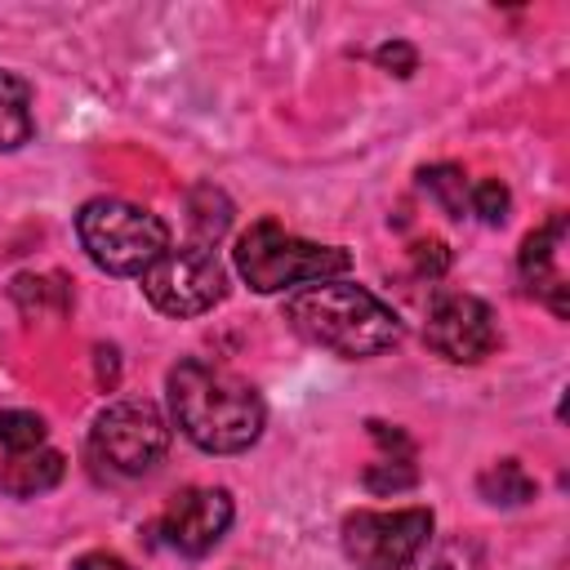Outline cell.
<instances>
[{"label":"cell","mask_w":570,"mask_h":570,"mask_svg":"<svg viewBox=\"0 0 570 570\" xmlns=\"http://www.w3.org/2000/svg\"><path fill=\"white\" fill-rule=\"evenodd\" d=\"M165 392L178 432L205 454H240L263 436L267 423L263 396L223 365L183 356L169 370Z\"/></svg>","instance_id":"cell-1"},{"label":"cell","mask_w":570,"mask_h":570,"mask_svg":"<svg viewBox=\"0 0 570 570\" xmlns=\"http://www.w3.org/2000/svg\"><path fill=\"white\" fill-rule=\"evenodd\" d=\"M285 321L298 338L347 361H365L401 343V316L352 281H316L294 289L285 298Z\"/></svg>","instance_id":"cell-2"},{"label":"cell","mask_w":570,"mask_h":570,"mask_svg":"<svg viewBox=\"0 0 570 570\" xmlns=\"http://www.w3.org/2000/svg\"><path fill=\"white\" fill-rule=\"evenodd\" d=\"M352 267V254L343 245H316L294 232H285L276 218L249 223V232L236 240V272L258 294H281L294 285L334 281Z\"/></svg>","instance_id":"cell-3"},{"label":"cell","mask_w":570,"mask_h":570,"mask_svg":"<svg viewBox=\"0 0 570 570\" xmlns=\"http://www.w3.org/2000/svg\"><path fill=\"white\" fill-rule=\"evenodd\" d=\"M76 236L80 249L94 258V267H102L107 276H142L169 249L165 218L120 196L85 200L76 214Z\"/></svg>","instance_id":"cell-4"},{"label":"cell","mask_w":570,"mask_h":570,"mask_svg":"<svg viewBox=\"0 0 570 570\" xmlns=\"http://www.w3.org/2000/svg\"><path fill=\"white\" fill-rule=\"evenodd\" d=\"M169 450V423L151 401H111L89 428V459L111 476H142Z\"/></svg>","instance_id":"cell-5"},{"label":"cell","mask_w":570,"mask_h":570,"mask_svg":"<svg viewBox=\"0 0 570 570\" xmlns=\"http://www.w3.org/2000/svg\"><path fill=\"white\" fill-rule=\"evenodd\" d=\"M343 557L356 570H410L432 543L428 508H392V512H347L338 525Z\"/></svg>","instance_id":"cell-6"},{"label":"cell","mask_w":570,"mask_h":570,"mask_svg":"<svg viewBox=\"0 0 570 570\" xmlns=\"http://www.w3.org/2000/svg\"><path fill=\"white\" fill-rule=\"evenodd\" d=\"M142 294L156 312L165 316H205L227 298V272L214 249L205 245H183L165 249L147 272H142Z\"/></svg>","instance_id":"cell-7"},{"label":"cell","mask_w":570,"mask_h":570,"mask_svg":"<svg viewBox=\"0 0 570 570\" xmlns=\"http://www.w3.org/2000/svg\"><path fill=\"white\" fill-rule=\"evenodd\" d=\"M423 343L445 356L450 365H476L494 352L499 343V325L485 298L476 294H459L445 289L428 303V321H423Z\"/></svg>","instance_id":"cell-8"},{"label":"cell","mask_w":570,"mask_h":570,"mask_svg":"<svg viewBox=\"0 0 570 570\" xmlns=\"http://www.w3.org/2000/svg\"><path fill=\"white\" fill-rule=\"evenodd\" d=\"M232 517H236V503L223 485H191V490L169 499V508L156 521V534L169 552L205 557L232 530Z\"/></svg>","instance_id":"cell-9"},{"label":"cell","mask_w":570,"mask_h":570,"mask_svg":"<svg viewBox=\"0 0 570 570\" xmlns=\"http://www.w3.org/2000/svg\"><path fill=\"white\" fill-rule=\"evenodd\" d=\"M566 236H570V223L566 214H552L543 227H534L525 240H521V254H517V272H521V285L525 294H534L552 316H570V281H566Z\"/></svg>","instance_id":"cell-10"},{"label":"cell","mask_w":570,"mask_h":570,"mask_svg":"<svg viewBox=\"0 0 570 570\" xmlns=\"http://www.w3.org/2000/svg\"><path fill=\"white\" fill-rule=\"evenodd\" d=\"M62 472H67V463L49 445L27 450V454H0V490L13 499H36V494L53 490L62 481Z\"/></svg>","instance_id":"cell-11"},{"label":"cell","mask_w":570,"mask_h":570,"mask_svg":"<svg viewBox=\"0 0 570 570\" xmlns=\"http://www.w3.org/2000/svg\"><path fill=\"white\" fill-rule=\"evenodd\" d=\"M36 134L31 85L13 71H0V151H18Z\"/></svg>","instance_id":"cell-12"},{"label":"cell","mask_w":570,"mask_h":570,"mask_svg":"<svg viewBox=\"0 0 570 570\" xmlns=\"http://www.w3.org/2000/svg\"><path fill=\"white\" fill-rule=\"evenodd\" d=\"M187 227H191V245H214L227 227H232V200L227 191H218L214 183H196L187 191Z\"/></svg>","instance_id":"cell-13"},{"label":"cell","mask_w":570,"mask_h":570,"mask_svg":"<svg viewBox=\"0 0 570 570\" xmlns=\"http://www.w3.org/2000/svg\"><path fill=\"white\" fill-rule=\"evenodd\" d=\"M534 476L521 468V459H499V463H490L481 476H476V494L485 499V503H494V508H521V503H530L534 499Z\"/></svg>","instance_id":"cell-14"},{"label":"cell","mask_w":570,"mask_h":570,"mask_svg":"<svg viewBox=\"0 0 570 570\" xmlns=\"http://www.w3.org/2000/svg\"><path fill=\"white\" fill-rule=\"evenodd\" d=\"M419 191L441 209V214H450V218H468V191H472V183H468V174L459 169V165H423L419 169Z\"/></svg>","instance_id":"cell-15"},{"label":"cell","mask_w":570,"mask_h":570,"mask_svg":"<svg viewBox=\"0 0 570 570\" xmlns=\"http://www.w3.org/2000/svg\"><path fill=\"white\" fill-rule=\"evenodd\" d=\"M9 294H13V303L27 316H62L71 307V285L62 276H31V272H22V276H13Z\"/></svg>","instance_id":"cell-16"},{"label":"cell","mask_w":570,"mask_h":570,"mask_svg":"<svg viewBox=\"0 0 570 570\" xmlns=\"http://www.w3.org/2000/svg\"><path fill=\"white\" fill-rule=\"evenodd\" d=\"M49 436L45 419L31 410H0V454H27L40 450Z\"/></svg>","instance_id":"cell-17"},{"label":"cell","mask_w":570,"mask_h":570,"mask_svg":"<svg viewBox=\"0 0 570 570\" xmlns=\"http://www.w3.org/2000/svg\"><path fill=\"white\" fill-rule=\"evenodd\" d=\"M419 481V468H414V454H383L379 463H370L361 472V485L370 494H401Z\"/></svg>","instance_id":"cell-18"},{"label":"cell","mask_w":570,"mask_h":570,"mask_svg":"<svg viewBox=\"0 0 570 570\" xmlns=\"http://www.w3.org/2000/svg\"><path fill=\"white\" fill-rule=\"evenodd\" d=\"M508 209H512V196H508V187L499 178L472 183V191H468V218H481L485 227H499L508 218Z\"/></svg>","instance_id":"cell-19"},{"label":"cell","mask_w":570,"mask_h":570,"mask_svg":"<svg viewBox=\"0 0 570 570\" xmlns=\"http://www.w3.org/2000/svg\"><path fill=\"white\" fill-rule=\"evenodd\" d=\"M374 62L383 67V71H392V76H414V67H419V53H414V45H405V40H387V45H379L374 49Z\"/></svg>","instance_id":"cell-20"},{"label":"cell","mask_w":570,"mask_h":570,"mask_svg":"<svg viewBox=\"0 0 570 570\" xmlns=\"http://www.w3.org/2000/svg\"><path fill=\"white\" fill-rule=\"evenodd\" d=\"M410 258H414V272L428 276V281L445 276V267H450V249H445L441 240H419V245L410 249Z\"/></svg>","instance_id":"cell-21"},{"label":"cell","mask_w":570,"mask_h":570,"mask_svg":"<svg viewBox=\"0 0 570 570\" xmlns=\"http://www.w3.org/2000/svg\"><path fill=\"white\" fill-rule=\"evenodd\" d=\"M71 570H138V566H129V561L116 557V552H80V557L71 561Z\"/></svg>","instance_id":"cell-22"}]
</instances>
